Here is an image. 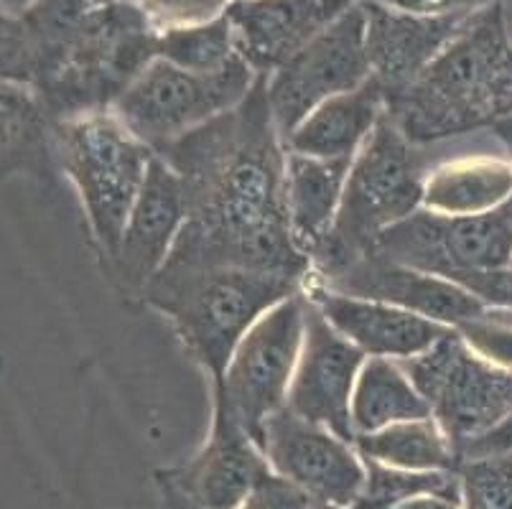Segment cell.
<instances>
[{"label": "cell", "mask_w": 512, "mask_h": 509, "mask_svg": "<svg viewBox=\"0 0 512 509\" xmlns=\"http://www.w3.org/2000/svg\"><path fill=\"white\" fill-rule=\"evenodd\" d=\"M186 191V222L166 268H250L306 283L311 258L286 209V146L273 123L265 77L220 118L156 153ZM161 265V268H164Z\"/></svg>", "instance_id": "6da1fadb"}, {"label": "cell", "mask_w": 512, "mask_h": 509, "mask_svg": "<svg viewBox=\"0 0 512 509\" xmlns=\"http://www.w3.org/2000/svg\"><path fill=\"white\" fill-rule=\"evenodd\" d=\"M416 146L487 130L512 115V36L502 0L472 13L426 72L385 102Z\"/></svg>", "instance_id": "7a4b0ae2"}, {"label": "cell", "mask_w": 512, "mask_h": 509, "mask_svg": "<svg viewBox=\"0 0 512 509\" xmlns=\"http://www.w3.org/2000/svg\"><path fill=\"white\" fill-rule=\"evenodd\" d=\"M29 41L31 87L51 123L110 110L158 56V34L133 0H102L72 26Z\"/></svg>", "instance_id": "3957f363"}, {"label": "cell", "mask_w": 512, "mask_h": 509, "mask_svg": "<svg viewBox=\"0 0 512 509\" xmlns=\"http://www.w3.org/2000/svg\"><path fill=\"white\" fill-rule=\"evenodd\" d=\"M304 283L250 268H161L143 298L166 314L214 385L250 326Z\"/></svg>", "instance_id": "277c9868"}, {"label": "cell", "mask_w": 512, "mask_h": 509, "mask_svg": "<svg viewBox=\"0 0 512 509\" xmlns=\"http://www.w3.org/2000/svg\"><path fill=\"white\" fill-rule=\"evenodd\" d=\"M428 161L388 112L352 158L332 232L311 255V275L327 280L370 255L377 237L423 207Z\"/></svg>", "instance_id": "5b68a950"}, {"label": "cell", "mask_w": 512, "mask_h": 509, "mask_svg": "<svg viewBox=\"0 0 512 509\" xmlns=\"http://www.w3.org/2000/svg\"><path fill=\"white\" fill-rule=\"evenodd\" d=\"M51 146L77 186L92 237L110 263L156 153L113 110L51 123Z\"/></svg>", "instance_id": "8992f818"}, {"label": "cell", "mask_w": 512, "mask_h": 509, "mask_svg": "<svg viewBox=\"0 0 512 509\" xmlns=\"http://www.w3.org/2000/svg\"><path fill=\"white\" fill-rule=\"evenodd\" d=\"M258 74L235 59L220 72H189L156 56L110 110L153 153L240 105Z\"/></svg>", "instance_id": "52a82bcc"}, {"label": "cell", "mask_w": 512, "mask_h": 509, "mask_svg": "<svg viewBox=\"0 0 512 509\" xmlns=\"http://www.w3.org/2000/svg\"><path fill=\"white\" fill-rule=\"evenodd\" d=\"M306 329L304 291L276 303L242 336L222 380L214 385V410L240 426L260 446L263 423L286 408Z\"/></svg>", "instance_id": "ba28073f"}, {"label": "cell", "mask_w": 512, "mask_h": 509, "mask_svg": "<svg viewBox=\"0 0 512 509\" xmlns=\"http://www.w3.org/2000/svg\"><path fill=\"white\" fill-rule=\"evenodd\" d=\"M454 448L500 426L512 410V370L469 349L459 331L416 357L398 359Z\"/></svg>", "instance_id": "9c48e42d"}, {"label": "cell", "mask_w": 512, "mask_h": 509, "mask_svg": "<svg viewBox=\"0 0 512 509\" xmlns=\"http://www.w3.org/2000/svg\"><path fill=\"white\" fill-rule=\"evenodd\" d=\"M372 255L441 278L510 265L512 202L492 212L464 217L421 207L377 237Z\"/></svg>", "instance_id": "30bf717a"}, {"label": "cell", "mask_w": 512, "mask_h": 509, "mask_svg": "<svg viewBox=\"0 0 512 509\" xmlns=\"http://www.w3.org/2000/svg\"><path fill=\"white\" fill-rule=\"evenodd\" d=\"M365 34V6L357 0L327 31L265 77L268 107L283 140L321 102L357 90L370 79Z\"/></svg>", "instance_id": "8fae6325"}, {"label": "cell", "mask_w": 512, "mask_h": 509, "mask_svg": "<svg viewBox=\"0 0 512 509\" xmlns=\"http://www.w3.org/2000/svg\"><path fill=\"white\" fill-rule=\"evenodd\" d=\"M260 451L271 469L314 502L352 507L365 487V461L352 441L281 408L263 423Z\"/></svg>", "instance_id": "7c38bea8"}, {"label": "cell", "mask_w": 512, "mask_h": 509, "mask_svg": "<svg viewBox=\"0 0 512 509\" xmlns=\"http://www.w3.org/2000/svg\"><path fill=\"white\" fill-rule=\"evenodd\" d=\"M362 364L365 352L344 339L306 298L304 347L288 387L286 408L355 443L352 392Z\"/></svg>", "instance_id": "4fadbf2b"}, {"label": "cell", "mask_w": 512, "mask_h": 509, "mask_svg": "<svg viewBox=\"0 0 512 509\" xmlns=\"http://www.w3.org/2000/svg\"><path fill=\"white\" fill-rule=\"evenodd\" d=\"M423 151V209L464 217L512 202V158L490 128L439 140Z\"/></svg>", "instance_id": "5bb4252c"}, {"label": "cell", "mask_w": 512, "mask_h": 509, "mask_svg": "<svg viewBox=\"0 0 512 509\" xmlns=\"http://www.w3.org/2000/svg\"><path fill=\"white\" fill-rule=\"evenodd\" d=\"M271 471L258 443L227 415L214 410L212 436L202 451L186 464L158 471L156 476L164 499H176L194 509H237Z\"/></svg>", "instance_id": "9a60e30c"}, {"label": "cell", "mask_w": 512, "mask_h": 509, "mask_svg": "<svg viewBox=\"0 0 512 509\" xmlns=\"http://www.w3.org/2000/svg\"><path fill=\"white\" fill-rule=\"evenodd\" d=\"M309 278L314 275L309 273ZM316 283L329 291L344 293V296L406 308L411 314L451 326V329L487 314V306L454 280L406 268V265H398L393 260L372 255V252L344 268L342 273L327 280H316Z\"/></svg>", "instance_id": "2e32d148"}, {"label": "cell", "mask_w": 512, "mask_h": 509, "mask_svg": "<svg viewBox=\"0 0 512 509\" xmlns=\"http://www.w3.org/2000/svg\"><path fill=\"white\" fill-rule=\"evenodd\" d=\"M357 0H232L225 18L237 54L258 77H271L327 31Z\"/></svg>", "instance_id": "e0dca14e"}, {"label": "cell", "mask_w": 512, "mask_h": 509, "mask_svg": "<svg viewBox=\"0 0 512 509\" xmlns=\"http://www.w3.org/2000/svg\"><path fill=\"white\" fill-rule=\"evenodd\" d=\"M184 222V184L174 168L156 156L148 168L141 194L130 209L118 250L110 258V268L123 291L143 296L153 275L169 258Z\"/></svg>", "instance_id": "ac0fdd59"}, {"label": "cell", "mask_w": 512, "mask_h": 509, "mask_svg": "<svg viewBox=\"0 0 512 509\" xmlns=\"http://www.w3.org/2000/svg\"><path fill=\"white\" fill-rule=\"evenodd\" d=\"M362 6L367 16L365 49L370 77L380 84L385 102L406 92L474 13L413 16L372 0H362Z\"/></svg>", "instance_id": "d6986e66"}, {"label": "cell", "mask_w": 512, "mask_h": 509, "mask_svg": "<svg viewBox=\"0 0 512 509\" xmlns=\"http://www.w3.org/2000/svg\"><path fill=\"white\" fill-rule=\"evenodd\" d=\"M301 291L344 339L372 357L395 359V362L416 357L454 331L451 326L411 314L406 308L329 291L314 278H306Z\"/></svg>", "instance_id": "ffe728a7"}, {"label": "cell", "mask_w": 512, "mask_h": 509, "mask_svg": "<svg viewBox=\"0 0 512 509\" xmlns=\"http://www.w3.org/2000/svg\"><path fill=\"white\" fill-rule=\"evenodd\" d=\"M385 112V95L375 79L321 102L283 140L286 151L316 158H355Z\"/></svg>", "instance_id": "44dd1931"}, {"label": "cell", "mask_w": 512, "mask_h": 509, "mask_svg": "<svg viewBox=\"0 0 512 509\" xmlns=\"http://www.w3.org/2000/svg\"><path fill=\"white\" fill-rule=\"evenodd\" d=\"M352 158H316L286 151V209L293 240L314 255L332 232Z\"/></svg>", "instance_id": "7402d4cb"}, {"label": "cell", "mask_w": 512, "mask_h": 509, "mask_svg": "<svg viewBox=\"0 0 512 509\" xmlns=\"http://www.w3.org/2000/svg\"><path fill=\"white\" fill-rule=\"evenodd\" d=\"M431 408L395 359L372 357L362 364L352 392V426L357 433L380 431L403 420L428 418Z\"/></svg>", "instance_id": "603a6c76"}, {"label": "cell", "mask_w": 512, "mask_h": 509, "mask_svg": "<svg viewBox=\"0 0 512 509\" xmlns=\"http://www.w3.org/2000/svg\"><path fill=\"white\" fill-rule=\"evenodd\" d=\"M360 456L406 471H456L459 454L431 415L403 420L380 431L357 433Z\"/></svg>", "instance_id": "cb8c5ba5"}, {"label": "cell", "mask_w": 512, "mask_h": 509, "mask_svg": "<svg viewBox=\"0 0 512 509\" xmlns=\"http://www.w3.org/2000/svg\"><path fill=\"white\" fill-rule=\"evenodd\" d=\"M362 461H365V487L352 509H393L418 494H439L462 502L456 471H406L365 456Z\"/></svg>", "instance_id": "d4e9b609"}, {"label": "cell", "mask_w": 512, "mask_h": 509, "mask_svg": "<svg viewBox=\"0 0 512 509\" xmlns=\"http://www.w3.org/2000/svg\"><path fill=\"white\" fill-rule=\"evenodd\" d=\"M158 56L189 72H220L240 59L227 18L158 34Z\"/></svg>", "instance_id": "484cf974"}, {"label": "cell", "mask_w": 512, "mask_h": 509, "mask_svg": "<svg viewBox=\"0 0 512 509\" xmlns=\"http://www.w3.org/2000/svg\"><path fill=\"white\" fill-rule=\"evenodd\" d=\"M46 123L49 115L31 84L0 82V166L34 151Z\"/></svg>", "instance_id": "4316f807"}, {"label": "cell", "mask_w": 512, "mask_h": 509, "mask_svg": "<svg viewBox=\"0 0 512 509\" xmlns=\"http://www.w3.org/2000/svg\"><path fill=\"white\" fill-rule=\"evenodd\" d=\"M456 479L464 509H512V454L464 459Z\"/></svg>", "instance_id": "83f0119b"}, {"label": "cell", "mask_w": 512, "mask_h": 509, "mask_svg": "<svg viewBox=\"0 0 512 509\" xmlns=\"http://www.w3.org/2000/svg\"><path fill=\"white\" fill-rule=\"evenodd\" d=\"M156 34L225 18L232 0H133Z\"/></svg>", "instance_id": "f1b7e54d"}, {"label": "cell", "mask_w": 512, "mask_h": 509, "mask_svg": "<svg viewBox=\"0 0 512 509\" xmlns=\"http://www.w3.org/2000/svg\"><path fill=\"white\" fill-rule=\"evenodd\" d=\"M456 331L479 357L512 370V314L487 308V314L456 326Z\"/></svg>", "instance_id": "f546056e"}, {"label": "cell", "mask_w": 512, "mask_h": 509, "mask_svg": "<svg viewBox=\"0 0 512 509\" xmlns=\"http://www.w3.org/2000/svg\"><path fill=\"white\" fill-rule=\"evenodd\" d=\"M34 54L21 16L0 11V82L31 84Z\"/></svg>", "instance_id": "4dcf8cb0"}, {"label": "cell", "mask_w": 512, "mask_h": 509, "mask_svg": "<svg viewBox=\"0 0 512 509\" xmlns=\"http://www.w3.org/2000/svg\"><path fill=\"white\" fill-rule=\"evenodd\" d=\"M449 280L467 288L487 308L512 314V263L492 270H467V273H459Z\"/></svg>", "instance_id": "1f68e13d"}, {"label": "cell", "mask_w": 512, "mask_h": 509, "mask_svg": "<svg viewBox=\"0 0 512 509\" xmlns=\"http://www.w3.org/2000/svg\"><path fill=\"white\" fill-rule=\"evenodd\" d=\"M237 509H314V499L301 487L271 471L255 484L253 492Z\"/></svg>", "instance_id": "d6a6232c"}, {"label": "cell", "mask_w": 512, "mask_h": 509, "mask_svg": "<svg viewBox=\"0 0 512 509\" xmlns=\"http://www.w3.org/2000/svg\"><path fill=\"white\" fill-rule=\"evenodd\" d=\"M393 11L413 13V16H451V13H472L497 0H372Z\"/></svg>", "instance_id": "836d02e7"}, {"label": "cell", "mask_w": 512, "mask_h": 509, "mask_svg": "<svg viewBox=\"0 0 512 509\" xmlns=\"http://www.w3.org/2000/svg\"><path fill=\"white\" fill-rule=\"evenodd\" d=\"M456 454H459V464L464 459H479V456L512 454V410L500 426H495L490 433H484V436L474 438V441L464 443Z\"/></svg>", "instance_id": "e575fe53"}, {"label": "cell", "mask_w": 512, "mask_h": 509, "mask_svg": "<svg viewBox=\"0 0 512 509\" xmlns=\"http://www.w3.org/2000/svg\"><path fill=\"white\" fill-rule=\"evenodd\" d=\"M393 509H464V507L459 499L439 497V494H418V497L406 499V502H400L398 507Z\"/></svg>", "instance_id": "d590c367"}, {"label": "cell", "mask_w": 512, "mask_h": 509, "mask_svg": "<svg viewBox=\"0 0 512 509\" xmlns=\"http://www.w3.org/2000/svg\"><path fill=\"white\" fill-rule=\"evenodd\" d=\"M492 135H495L497 140H500L502 146H505L507 156L512 158V115H507V118H502L500 123L492 125Z\"/></svg>", "instance_id": "8d00e7d4"}, {"label": "cell", "mask_w": 512, "mask_h": 509, "mask_svg": "<svg viewBox=\"0 0 512 509\" xmlns=\"http://www.w3.org/2000/svg\"><path fill=\"white\" fill-rule=\"evenodd\" d=\"M29 6H31V0H0V11L13 13V16H21Z\"/></svg>", "instance_id": "74e56055"}, {"label": "cell", "mask_w": 512, "mask_h": 509, "mask_svg": "<svg viewBox=\"0 0 512 509\" xmlns=\"http://www.w3.org/2000/svg\"><path fill=\"white\" fill-rule=\"evenodd\" d=\"M314 509H352V507H339V504H327V502H314Z\"/></svg>", "instance_id": "f35d334b"}]
</instances>
